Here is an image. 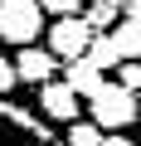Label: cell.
Instances as JSON below:
<instances>
[{"label": "cell", "instance_id": "1", "mask_svg": "<svg viewBox=\"0 0 141 146\" xmlns=\"http://www.w3.org/2000/svg\"><path fill=\"white\" fill-rule=\"evenodd\" d=\"M0 146H63V136L39 112L0 98Z\"/></svg>", "mask_w": 141, "mask_h": 146}, {"label": "cell", "instance_id": "10", "mask_svg": "<svg viewBox=\"0 0 141 146\" xmlns=\"http://www.w3.org/2000/svg\"><path fill=\"white\" fill-rule=\"evenodd\" d=\"M88 58L102 68V73H112V68H122V54H117V44H112V34H93V44H88Z\"/></svg>", "mask_w": 141, "mask_h": 146}, {"label": "cell", "instance_id": "4", "mask_svg": "<svg viewBox=\"0 0 141 146\" xmlns=\"http://www.w3.org/2000/svg\"><path fill=\"white\" fill-rule=\"evenodd\" d=\"M88 44H93V29L83 15L73 20H49V54L58 63H73V58H88Z\"/></svg>", "mask_w": 141, "mask_h": 146}, {"label": "cell", "instance_id": "11", "mask_svg": "<svg viewBox=\"0 0 141 146\" xmlns=\"http://www.w3.org/2000/svg\"><path fill=\"white\" fill-rule=\"evenodd\" d=\"M63 146H102V127L97 122H73L63 131Z\"/></svg>", "mask_w": 141, "mask_h": 146}, {"label": "cell", "instance_id": "9", "mask_svg": "<svg viewBox=\"0 0 141 146\" xmlns=\"http://www.w3.org/2000/svg\"><path fill=\"white\" fill-rule=\"evenodd\" d=\"M112 44H117L122 63H141V20H122L112 29Z\"/></svg>", "mask_w": 141, "mask_h": 146}, {"label": "cell", "instance_id": "13", "mask_svg": "<svg viewBox=\"0 0 141 146\" xmlns=\"http://www.w3.org/2000/svg\"><path fill=\"white\" fill-rule=\"evenodd\" d=\"M117 83H122L126 93H141V63H122V68H117Z\"/></svg>", "mask_w": 141, "mask_h": 146}, {"label": "cell", "instance_id": "12", "mask_svg": "<svg viewBox=\"0 0 141 146\" xmlns=\"http://www.w3.org/2000/svg\"><path fill=\"white\" fill-rule=\"evenodd\" d=\"M39 10H44L49 20H73V15L88 10V0H39Z\"/></svg>", "mask_w": 141, "mask_h": 146}, {"label": "cell", "instance_id": "3", "mask_svg": "<svg viewBox=\"0 0 141 146\" xmlns=\"http://www.w3.org/2000/svg\"><path fill=\"white\" fill-rule=\"evenodd\" d=\"M88 107H93V122H97L102 131H122V127L141 122V102H136V93H126L122 83H102V88L88 98Z\"/></svg>", "mask_w": 141, "mask_h": 146}, {"label": "cell", "instance_id": "5", "mask_svg": "<svg viewBox=\"0 0 141 146\" xmlns=\"http://www.w3.org/2000/svg\"><path fill=\"white\" fill-rule=\"evenodd\" d=\"M39 112H44L49 122H68V127H73V122H78V93L68 88L63 78H54V83L39 88Z\"/></svg>", "mask_w": 141, "mask_h": 146}, {"label": "cell", "instance_id": "16", "mask_svg": "<svg viewBox=\"0 0 141 146\" xmlns=\"http://www.w3.org/2000/svg\"><path fill=\"white\" fill-rule=\"evenodd\" d=\"M102 146H131V141H126V136H117V131H112V136H102Z\"/></svg>", "mask_w": 141, "mask_h": 146}, {"label": "cell", "instance_id": "15", "mask_svg": "<svg viewBox=\"0 0 141 146\" xmlns=\"http://www.w3.org/2000/svg\"><path fill=\"white\" fill-rule=\"evenodd\" d=\"M126 20H141V0H126Z\"/></svg>", "mask_w": 141, "mask_h": 146}, {"label": "cell", "instance_id": "7", "mask_svg": "<svg viewBox=\"0 0 141 146\" xmlns=\"http://www.w3.org/2000/svg\"><path fill=\"white\" fill-rule=\"evenodd\" d=\"M63 83L73 88L78 98H93V93H97L107 78H102V68H97L93 58H73V63H63Z\"/></svg>", "mask_w": 141, "mask_h": 146}, {"label": "cell", "instance_id": "2", "mask_svg": "<svg viewBox=\"0 0 141 146\" xmlns=\"http://www.w3.org/2000/svg\"><path fill=\"white\" fill-rule=\"evenodd\" d=\"M44 25H49V15L39 10V0H0V44L34 49Z\"/></svg>", "mask_w": 141, "mask_h": 146}, {"label": "cell", "instance_id": "14", "mask_svg": "<svg viewBox=\"0 0 141 146\" xmlns=\"http://www.w3.org/2000/svg\"><path fill=\"white\" fill-rule=\"evenodd\" d=\"M20 83V73H15V58H0V98H10V88Z\"/></svg>", "mask_w": 141, "mask_h": 146}, {"label": "cell", "instance_id": "8", "mask_svg": "<svg viewBox=\"0 0 141 146\" xmlns=\"http://www.w3.org/2000/svg\"><path fill=\"white\" fill-rule=\"evenodd\" d=\"M83 20H88V29H93V34H112V29L126 20V0H88Z\"/></svg>", "mask_w": 141, "mask_h": 146}, {"label": "cell", "instance_id": "6", "mask_svg": "<svg viewBox=\"0 0 141 146\" xmlns=\"http://www.w3.org/2000/svg\"><path fill=\"white\" fill-rule=\"evenodd\" d=\"M15 73H20V83H54V73H58V58L49 49H20L15 54Z\"/></svg>", "mask_w": 141, "mask_h": 146}]
</instances>
